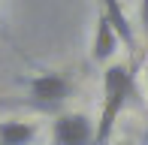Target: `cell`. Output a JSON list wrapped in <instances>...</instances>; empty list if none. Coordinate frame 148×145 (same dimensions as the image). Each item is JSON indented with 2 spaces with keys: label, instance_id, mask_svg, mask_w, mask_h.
<instances>
[{
  "label": "cell",
  "instance_id": "1",
  "mask_svg": "<svg viewBox=\"0 0 148 145\" xmlns=\"http://www.w3.org/2000/svg\"><path fill=\"white\" fill-rule=\"evenodd\" d=\"M103 91H106V100H103V112H100V121L94 127V145H106L115 130V121L121 115V109L127 106L133 94V72L124 64H112L103 76Z\"/></svg>",
  "mask_w": 148,
  "mask_h": 145
},
{
  "label": "cell",
  "instance_id": "5",
  "mask_svg": "<svg viewBox=\"0 0 148 145\" xmlns=\"http://www.w3.org/2000/svg\"><path fill=\"white\" fill-rule=\"evenodd\" d=\"M36 127L27 121H0V145H30Z\"/></svg>",
  "mask_w": 148,
  "mask_h": 145
},
{
  "label": "cell",
  "instance_id": "8",
  "mask_svg": "<svg viewBox=\"0 0 148 145\" xmlns=\"http://www.w3.org/2000/svg\"><path fill=\"white\" fill-rule=\"evenodd\" d=\"M145 145H148V130H145Z\"/></svg>",
  "mask_w": 148,
  "mask_h": 145
},
{
  "label": "cell",
  "instance_id": "6",
  "mask_svg": "<svg viewBox=\"0 0 148 145\" xmlns=\"http://www.w3.org/2000/svg\"><path fill=\"white\" fill-rule=\"evenodd\" d=\"M103 12L109 15L118 39H124V45H133V30H130V24H127V15H124V9L118 6V0H103Z\"/></svg>",
  "mask_w": 148,
  "mask_h": 145
},
{
  "label": "cell",
  "instance_id": "4",
  "mask_svg": "<svg viewBox=\"0 0 148 145\" xmlns=\"http://www.w3.org/2000/svg\"><path fill=\"white\" fill-rule=\"evenodd\" d=\"M115 51H118V34H115V27H112L109 15L100 12V15H97V30H94L91 57H94L97 64H103V61H109Z\"/></svg>",
  "mask_w": 148,
  "mask_h": 145
},
{
  "label": "cell",
  "instance_id": "9",
  "mask_svg": "<svg viewBox=\"0 0 148 145\" xmlns=\"http://www.w3.org/2000/svg\"><path fill=\"white\" fill-rule=\"evenodd\" d=\"M121 145H130V142H121Z\"/></svg>",
  "mask_w": 148,
  "mask_h": 145
},
{
  "label": "cell",
  "instance_id": "2",
  "mask_svg": "<svg viewBox=\"0 0 148 145\" xmlns=\"http://www.w3.org/2000/svg\"><path fill=\"white\" fill-rule=\"evenodd\" d=\"M51 136H55V145H94V121L82 112L60 115Z\"/></svg>",
  "mask_w": 148,
  "mask_h": 145
},
{
  "label": "cell",
  "instance_id": "7",
  "mask_svg": "<svg viewBox=\"0 0 148 145\" xmlns=\"http://www.w3.org/2000/svg\"><path fill=\"white\" fill-rule=\"evenodd\" d=\"M139 18H142V27H145V34H148V0L139 3Z\"/></svg>",
  "mask_w": 148,
  "mask_h": 145
},
{
  "label": "cell",
  "instance_id": "3",
  "mask_svg": "<svg viewBox=\"0 0 148 145\" xmlns=\"http://www.w3.org/2000/svg\"><path fill=\"white\" fill-rule=\"evenodd\" d=\"M30 97L36 103H45V106H55V103H64L66 97L73 94V82L60 72H42V76L30 79L27 82Z\"/></svg>",
  "mask_w": 148,
  "mask_h": 145
}]
</instances>
